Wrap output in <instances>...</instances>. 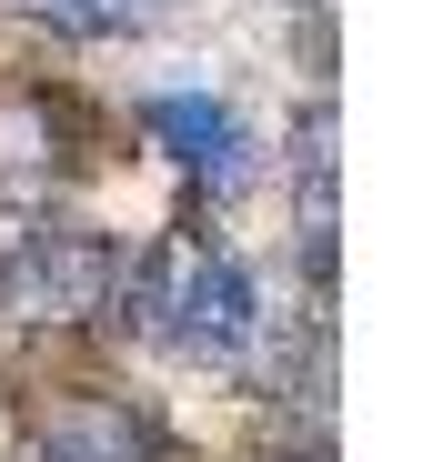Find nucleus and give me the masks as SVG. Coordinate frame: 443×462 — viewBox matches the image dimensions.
<instances>
[{
	"instance_id": "nucleus-1",
	"label": "nucleus",
	"mask_w": 443,
	"mask_h": 462,
	"mask_svg": "<svg viewBox=\"0 0 443 462\" xmlns=\"http://www.w3.org/2000/svg\"><path fill=\"white\" fill-rule=\"evenodd\" d=\"M121 322L172 352V362H242L252 332H262V301H252V272L212 242V231H162L141 262H121L111 282Z\"/></svg>"
},
{
	"instance_id": "nucleus-6",
	"label": "nucleus",
	"mask_w": 443,
	"mask_h": 462,
	"mask_svg": "<svg viewBox=\"0 0 443 462\" xmlns=\"http://www.w3.org/2000/svg\"><path fill=\"white\" fill-rule=\"evenodd\" d=\"M71 162L61 151V101L11 81L0 91V191H51V171Z\"/></svg>"
},
{
	"instance_id": "nucleus-2",
	"label": "nucleus",
	"mask_w": 443,
	"mask_h": 462,
	"mask_svg": "<svg viewBox=\"0 0 443 462\" xmlns=\"http://www.w3.org/2000/svg\"><path fill=\"white\" fill-rule=\"evenodd\" d=\"M111 282H121V252L91 221H41L0 262V312L31 322V332H71V322L111 312Z\"/></svg>"
},
{
	"instance_id": "nucleus-5",
	"label": "nucleus",
	"mask_w": 443,
	"mask_h": 462,
	"mask_svg": "<svg viewBox=\"0 0 443 462\" xmlns=\"http://www.w3.org/2000/svg\"><path fill=\"white\" fill-rule=\"evenodd\" d=\"M21 462H152V422L131 402H111V393H71V402H51L31 422Z\"/></svg>"
},
{
	"instance_id": "nucleus-8",
	"label": "nucleus",
	"mask_w": 443,
	"mask_h": 462,
	"mask_svg": "<svg viewBox=\"0 0 443 462\" xmlns=\"http://www.w3.org/2000/svg\"><path fill=\"white\" fill-rule=\"evenodd\" d=\"M272 462H333V452H323V442H303V452H272Z\"/></svg>"
},
{
	"instance_id": "nucleus-7",
	"label": "nucleus",
	"mask_w": 443,
	"mask_h": 462,
	"mask_svg": "<svg viewBox=\"0 0 443 462\" xmlns=\"http://www.w3.org/2000/svg\"><path fill=\"white\" fill-rule=\"evenodd\" d=\"M11 11L61 31V41H131V31H152L172 0H11Z\"/></svg>"
},
{
	"instance_id": "nucleus-3",
	"label": "nucleus",
	"mask_w": 443,
	"mask_h": 462,
	"mask_svg": "<svg viewBox=\"0 0 443 462\" xmlns=\"http://www.w3.org/2000/svg\"><path fill=\"white\" fill-rule=\"evenodd\" d=\"M292 242H303V282L313 301H333V262H343V111L333 91L303 101V121H292Z\"/></svg>"
},
{
	"instance_id": "nucleus-4",
	"label": "nucleus",
	"mask_w": 443,
	"mask_h": 462,
	"mask_svg": "<svg viewBox=\"0 0 443 462\" xmlns=\"http://www.w3.org/2000/svg\"><path fill=\"white\" fill-rule=\"evenodd\" d=\"M141 121H152V141L182 162V181H192V191L232 201V191L252 181V131H242V111H232V101H212V91H162Z\"/></svg>"
}]
</instances>
